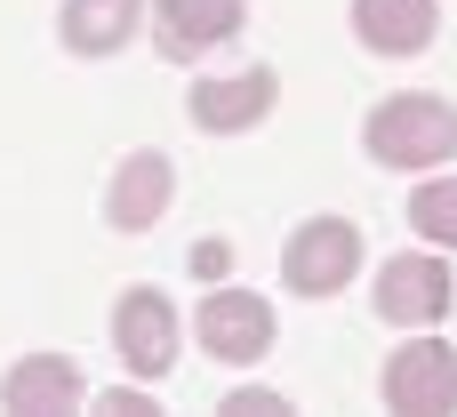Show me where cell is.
<instances>
[{"instance_id":"3957f363","label":"cell","mask_w":457,"mask_h":417,"mask_svg":"<svg viewBox=\"0 0 457 417\" xmlns=\"http://www.w3.org/2000/svg\"><path fill=\"white\" fill-rule=\"evenodd\" d=\"M370 305H378V321H394V329H442L450 305H457V281H450V265H442L434 249H402V257L378 265Z\"/></svg>"},{"instance_id":"9c48e42d","label":"cell","mask_w":457,"mask_h":417,"mask_svg":"<svg viewBox=\"0 0 457 417\" xmlns=\"http://www.w3.org/2000/svg\"><path fill=\"white\" fill-rule=\"evenodd\" d=\"M145 24H153V48H161V56L193 64V56L225 48V40L249 24V0H153Z\"/></svg>"},{"instance_id":"9a60e30c","label":"cell","mask_w":457,"mask_h":417,"mask_svg":"<svg viewBox=\"0 0 457 417\" xmlns=\"http://www.w3.org/2000/svg\"><path fill=\"white\" fill-rule=\"evenodd\" d=\"M88 410L96 417H145L153 394H145V378H137V386H112V394H88Z\"/></svg>"},{"instance_id":"8992f818","label":"cell","mask_w":457,"mask_h":417,"mask_svg":"<svg viewBox=\"0 0 457 417\" xmlns=\"http://www.w3.org/2000/svg\"><path fill=\"white\" fill-rule=\"evenodd\" d=\"M177 346H185V321H177V305H169L161 289H129V297L112 305V354H120L129 378L161 386V378L177 370Z\"/></svg>"},{"instance_id":"ba28073f","label":"cell","mask_w":457,"mask_h":417,"mask_svg":"<svg viewBox=\"0 0 457 417\" xmlns=\"http://www.w3.org/2000/svg\"><path fill=\"white\" fill-rule=\"evenodd\" d=\"M169 193H177V169H169L161 145L120 153V169H112V185H104V225H112V233H153V225L169 217Z\"/></svg>"},{"instance_id":"7a4b0ae2","label":"cell","mask_w":457,"mask_h":417,"mask_svg":"<svg viewBox=\"0 0 457 417\" xmlns=\"http://www.w3.org/2000/svg\"><path fill=\"white\" fill-rule=\"evenodd\" d=\"M378 394H386V410H402V417H450L457 410V346L434 338V329H410V346L386 354Z\"/></svg>"},{"instance_id":"2e32d148","label":"cell","mask_w":457,"mask_h":417,"mask_svg":"<svg viewBox=\"0 0 457 417\" xmlns=\"http://www.w3.org/2000/svg\"><path fill=\"white\" fill-rule=\"evenodd\" d=\"M193 273L201 281H225L233 273V241H193Z\"/></svg>"},{"instance_id":"8fae6325","label":"cell","mask_w":457,"mask_h":417,"mask_svg":"<svg viewBox=\"0 0 457 417\" xmlns=\"http://www.w3.org/2000/svg\"><path fill=\"white\" fill-rule=\"evenodd\" d=\"M353 32L370 56H426L442 32V8L434 0H353Z\"/></svg>"},{"instance_id":"30bf717a","label":"cell","mask_w":457,"mask_h":417,"mask_svg":"<svg viewBox=\"0 0 457 417\" xmlns=\"http://www.w3.org/2000/svg\"><path fill=\"white\" fill-rule=\"evenodd\" d=\"M80 402H88V378H80L72 354H24L0 378V410H16V417H72Z\"/></svg>"},{"instance_id":"277c9868","label":"cell","mask_w":457,"mask_h":417,"mask_svg":"<svg viewBox=\"0 0 457 417\" xmlns=\"http://www.w3.org/2000/svg\"><path fill=\"white\" fill-rule=\"evenodd\" d=\"M361 273V225L353 217H305L281 249V281L297 297H337Z\"/></svg>"},{"instance_id":"5b68a950","label":"cell","mask_w":457,"mask_h":417,"mask_svg":"<svg viewBox=\"0 0 457 417\" xmlns=\"http://www.w3.org/2000/svg\"><path fill=\"white\" fill-rule=\"evenodd\" d=\"M193 338H201L209 362L249 370V362L273 354V305H265L257 289H225V281H209V297H201V313H193Z\"/></svg>"},{"instance_id":"6da1fadb","label":"cell","mask_w":457,"mask_h":417,"mask_svg":"<svg viewBox=\"0 0 457 417\" xmlns=\"http://www.w3.org/2000/svg\"><path fill=\"white\" fill-rule=\"evenodd\" d=\"M361 145L386 169H442L457 161V104L450 96H386L361 121Z\"/></svg>"},{"instance_id":"52a82bcc","label":"cell","mask_w":457,"mask_h":417,"mask_svg":"<svg viewBox=\"0 0 457 417\" xmlns=\"http://www.w3.org/2000/svg\"><path fill=\"white\" fill-rule=\"evenodd\" d=\"M281 104V72L273 64H249V72H225V80H193L185 113L201 137H241V129H265Z\"/></svg>"},{"instance_id":"5bb4252c","label":"cell","mask_w":457,"mask_h":417,"mask_svg":"<svg viewBox=\"0 0 457 417\" xmlns=\"http://www.w3.org/2000/svg\"><path fill=\"white\" fill-rule=\"evenodd\" d=\"M217 410H225V417H289V394H273V386H241V394H225Z\"/></svg>"},{"instance_id":"7c38bea8","label":"cell","mask_w":457,"mask_h":417,"mask_svg":"<svg viewBox=\"0 0 457 417\" xmlns=\"http://www.w3.org/2000/svg\"><path fill=\"white\" fill-rule=\"evenodd\" d=\"M137 24H145V0H64V16H56L72 56H112L137 40Z\"/></svg>"},{"instance_id":"4fadbf2b","label":"cell","mask_w":457,"mask_h":417,"mask_svg":"<svg viewBox=\"0 0 457 417\" xmlns=\"http://www.w3.org/2000/svg\"><path fill=\"white\" fill-rule=\"evenodd\" d=\"M410 225L434 241V249H457V177H426L410 193Z\"/></svg>"}]
</instances>
